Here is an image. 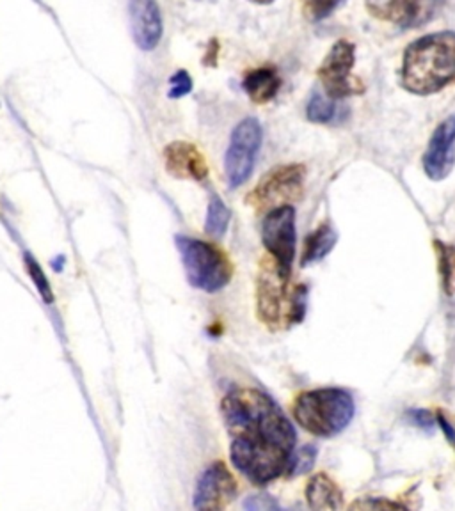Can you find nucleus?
I'll list each match as a JSON object with an SVG mask.
<instances>
[{
  "instance_id": "25",
  "label": "nucleus",
  "mask_w": 455,
  "mask_h": 511,
  "mask_svg": "<svg viewBox=\"0 0 455 511\" xmlns=\"http://www.w3.org/2000/svg\"><path fill=\"white\" fill-rule=\"evenodd\" d=\"M406 418L413 426H417L424 432H433L436 428V423H438V418H435L429 410H420V409L408 410Z\"/></svg>"
},
{
  "instance_id": "6",
  "label": "nucleus",
  "mask_w": 455,
  "mask_h": 511,
  "mask_svg": "<svg viewBox=\"0 0 455 511\" xmlns=\"http://www.w3.org/2000/svg\"><path fill=\"white\" fill-rule=\"evenodd\" d=\"M306 169L299 164L280 166L269 171L260 183L248 194V205L258 214H269L280 207H287L303 196Z\"/></svg>"
},
{
  "instance_id": "14",
  "label": "nucleus",
  "mask_w": 455,
  "mask_h": 511,
  "mask_svg": "<svg viewBox=\"0 0 455 511\" xmlns=\"http://www.w3.org/2000/svg\"><path fill=\"white\" fill-rule=\"evenodd\" d=\"M166 171L178 180L203 182L208 176V164L203 153L191 142L175 141L164 150Z\"/></svg>"
},
{
  "instance_id": "19",
  "label": "nucleus",
  "mask_w": 455,
  "mask_h": 511,
  "mask_svg": "<svg viewBox=\"0 0 455 511\" xmlns=\"http://www.w3.org/2000/svg\"><path fill=\"white\" fill-rule=\"evenodd\" d=\"M232 221V212L230 208L219 199V198H212L208 203V210H207V221H205V231L208 237L219 240L226 235L228 226Z\"/></svg>"
},
{
  "instance_id": "11",
  "label": "nucleus",
  "mask_w": 455,
  "mask_h": 511,
  "mask_svg": "<svg viewBox=\"0 0 455 511\" xmlns=\"http://www.w3.org/2000/svg\"><path fill=\"white\" fill-rule=\"evenodd\" d=\"M237 480L223 462L208 466L198 480L194 492L196 510H224L237 496Z\"/></svg>"
},
{
  "instance_id": "18",
  "label": "nucleus",
  "mask_w": 455,
  "mask_h": 511,
  "mask_svg": "<svg viewBox=\"0 0 455 511\" xmlns=\"http://www.w3.org/2000/svg\"><path fill=\"white\" fill-rule=\"evenodd\" d=\"M347 109L337 105V100L322 94L319 89L312 93V98L306 107V118L317 125H333L340 123L347 116Z\"/></svg>"
},
{
  "instance_id": "20",
  "label": "nucleus",
  "mask_w": 455,
  "mask_h": 511,
  "mask_svg": "<svg viewBox=\"0 0 455 511\" xmlns=\"http://www.w3.org/2000/svg\"><path fill=\"white\" fill-rule=\"evenodd\" d=\"M435 247L438 253V266H440L443 289L447 291V295H452L455 282V247L447 246L440 240L435 242Z\"/></svg>"
},
{
  "instance_id": "24",
  "label": "nucleus",
  "mask_w": 455,
  "mask_h": 511,
  "mask_svg": "<svg viewBox=\"0 0 455 511\" xmlns=\"http://www.w3.org/2000/svg\"><path fill=\"white\" fill-rule=\"evenodd\" d=\"M191 91H192V78L189 77V73H187L185 69L176 71V73L171 77L167 96H169L171 100H178V98H182V96H187Z\"/></svg>"
},
{
  "instance_id": "23",
  "label": "nucleus",
  "mask_w": 455,
  "mask_h": 511,
  "mask_svg": "<svg viewBox=\"0 0 455 511\" xmlns=\"http://www.w3.org/2000/svg\"><path fill=\"white\" fill-rule=\"evenodd\" d=\"M344 0H305L306 16L313 21H321L328 18L335 9H338Z\"/></svg>"
},
{
  "instance_id": "1",
  "label": "nucleus",
  "mask_w": 455,
  "mask_h": 511,
  "mask_svg": "<svg viewBox=\"0 0 455 511\" xmlns=\"http://www.w3.org/2000/svg\"><path fill=\"white\" fill-rule=\"evenodd\" d=\"M221 414L232 437V464L244 478L264 487L287 473L297 435L269 394L233 389L224 396Z\"/></svg>"
},
{
  "instance_id": "5",
  "label": "nucleus",
  "mask_w": 455,
  "mask_h": 511,
  "mask_svg": "<svg viewBox=\"0 0 455 511\" xmlns=\"http://www.w3.org/2000/svg\"><path fill=\"white\" fill-rule=\"evenodd\" d=\"M176 247L191 286L215 293L230 284L235 268L219 246L198 239L176 237Z\"/></svg>"
},
{
  "instance_id": "7",
  "label": "nucleus",
  "mask_w": 455,
  "mask_h": 511,
  "mask_svg": "<svg viewBox=\"0 0 455 511\" xmlns=\"http://www.w3.org/2000/svg\"><path fill=\"white\" fill-rule=\"evenodd\" d=\"M260 146H262V126L258 119L255 118L242 119L232 134L230 148L224 158V171L230 189H237L249 180L255 169Z\"/></svg>"
},
{
  "instance_id": "8",
  "label": "nucleus",
  "mask_w": 455,
  "mask_h": 511,
  "mask_svg": "<svg viewBox=\"0 0 455 511\" xmlns=\"http://www.w3.org/2000/svg\"><path fill=\"white\" fill-rule=\"evenodd\" d=\"M356 48L353 43L340 39L333 45L331 52L319 68V78L324 91L333 100H345L365 93L362 80L353 77V66L356 62Z\"/></svg>"
},
{
  "instance_id": "22",
  "label": "nucleus",
  "mask_w": 455,
  "mask_h": 511,
  "mask_svg": "<svg viewBox=\"0 0 455 511\" xmlns=\"http://www.w3.org/2000/svg\"><path fill=\"white\" fill-rule=\"evenodd\" d=\"M23 263H25V268H27V272H28V275H30V279H32V282H34V286L37 289V293L41 295V298L46 304H52L53 302V291L50 288V282H48L41 264L28 253H25V256H23Z\"/></svg>"
},
{
  "instance_id": "29",
  "label": "nucleus",
  "mask_w": 455,
  "mask_h": 511,
  "mask_svg": "<svg viewBox=\"0 0 455 511\" xmlns=\"http://www.w3.org/2000/svg\"><path fill=\"white\" fill-rule=\"evenodd\" d=\"M253 2H256V4H271L274 0H253Z\"/></svg>"
},
{
  "instance_id": "28",
  "label": "nucleus",
  "mask_w": 455,
  "mask_h": 511,
  "mask_svg": "<svg viewBox=\"0 0 455 511\" xmlns=\"http://www.w3.org/2000/svg\"><path fill=\"white\" fill-rule=\"evenodd\" d=\"M62 263H64V257L61 256V257H57V259L53 261V268H55L57 272H61V264H62Z\"/></svg>"
},
{
  "instance_id": "15",
  "label": "nucleus",
  "mask_w": 455,
  "mask_h": 511,
  "mask_svg": "<svg viewBox=\"0 0 455 511\" xmlns=\"http://www.w3.org/2000/svg\"><path fill=\"white\" fill-rule=\"evenodd\" d=\"M306 501L312 510H340L344 494L326 474H315L306 485Z\"/></svg>"
},
{
  "instance_id": "21",
  "label": "nucleus",
  "mask_w": 455,
  "mask_h": 511,
  "mask_svg": "<svg viewBox=\"0 0 455 511\" xmlns=\"http://www.w3.org/2000/svg\"><path fill=\"white\" fill-rule=\"evenodd\" d=\"M315 460H317V448L312 446V444L303 446L301 450H297V451L292 453L290 462H288V467H287V474H288L290 478L306 474V473H310V471L313 469Z\"/></svg>"
},
{
  "instance_id": "26",
  "label": "nucleus",
  "mask_w": 455,
  "mask_h": 511,
  "mask_svg": "<svg viewBox=\"0 0 455 511\" xmlns=\"http://www.w3.org/2000/svg\"><path fill=\"white\" fill-rule=\"evenodd\" d=\"M401 503H392L383 498H363L351 505V510H401Z\"/></svg>"
},
{
  "instance_id": "13",
  "label": "nucleus",
  "mask_w": 455,
  "mask_h": 511,
  "mask_svg": "<svg viewBox=\"0 0 455 511\" xmlns=\"http://www.w3.org/2000/svg\"><path fill=\"white\" fill-rule=\"evenodd\" d=\"M130 28L141 50L150 52L158 46L164 25L157 0H130Z\"/></svg>"
},
{
  "instance_id": "10",
  "label": "nucleus",
  "mask_w": 455,
  "mask_h": 511,
  "mask_svg": "<svg viewBox=\"0 0 455 511\" xmlns=\"http://www.w3.org/2000/svg\"><path fill=\"white\" fill-rule=\"evenodd\" d=\"M445 0H367V9L379 20L417 28L433 21L443 9Z\"/></svg>"
},
{
  "instance_id": "4",
  "label": "nucleus",
  "mask_w": 455,
  "mask_h": 511,
  "mask_svg": "<svg viewBox=\"0 0 455 511\" xmlns=\"http://www.w3.org/2000/svg\"><path fill=\"white\" fill-rule=\"evenodd\" d=\"M301 428L315 437L342 434L356 414L353 396L338 387H322L301 393L292 407Z\"/></svg>"
},
{
  "instance_id": "17",
  "label": "nucleus",
  "mask_w": 455,
  "mask_h": 511,
  "mask_svg": "<svg viewBox=\"0 0 455 511\" xmlns=\"http://www.w3.org/2000/svg\"><path fill=\"white\" fill-rule=\"evenodd\" d=\"M338 235L329 224H321L305 242V251L301 257V264L308 266L322 261L337 246Z\"/></svg>"
},
{
  "instance_id": "30",
  "label": "nucleus",
  "mask_w": 455,
  "mask_h": 511,
  "mask_svg": "<svg viewBox=\"0 0 455 511\" xmlns=\"http://www.w3.org/2000/svg\"><path fill=\"white\" fill-rule=\"evenodd\" d=\"M452 444H454V446H455V441H454V442H452Z\"/></svg>"
},
{
  "instance_id": "9",
  "label": "nucleus",
  "mask_w": 455,
  "mask_h": 511,
  "mask_svg": "<svg viewBox=\"0 0 455 511\" xmlns=\"http://www.w3.org/2000/svg\"><path fill=\"white\" fill-rule=\"evenodd\" d=\"M262 242L281 270L290 275L297 242L294 207H280L265 215L262 223Z\"/></svg>"
},
{
  "instance_id": "2",
  "label": "nucleus",
  "mask_w": 455,
  "mask_h": 511,
  "mask_svg": "<svg viewBox=\"0 0 455 511\" xmlns=\"http://www.w3.org/2000/svg\"><path fill=\"white\" fill-rule=\"evenodd\" d=\"M455 80V32H435L411 43L404 52L401 84L406 91L427 96Z\"/></svg>"
},
{
  "instance_id": "27",
  "label": "nucleus",
  "mask_w": 455,
  "mask_h": 511,
  "mask_svg": "<svg viewBox=\"0 0 455 511\" xmlns=\"http://www.w3.org/2000/svg\"><path fill=\"white\" fill-rule=\"evenodd\" d=\"M244 507L248 510H278V503L274 499H271L269 496H253L249 498Z\"/></svg>"
},
{
  "instance_id": "12",
  "label": "nucleus",
  "mask_w": 455,
  "mask_h": 511,
  "mask_svg": "<svg viewBox=\"0 0 455 511\" xmlns=\"http://www.w3.org/2000/svg\"><path fill=\"white\" fill-rule=\"evenodd\" d=\"M455 166V114L447 118L433 134L424 155V171L435 180L442 182L454 171Z\"/></svg>"
},
{
  "instance_id": "3",
  "label": "nucleus",
  "mask_w": 455,
  "mask_h": 511,
  "mask_svg": "<svg viewBox=\"0 0 455 511\" xmlns=\"http://www.w3.org/2000/svg\"><path fill=\"white\" fill-rule=\"evenodd\" d=\"M290 275L274 259L262 261L256 280V311L264 325L272 330L301 323L306 312L308 288L288 289Z\"/></svg>"
},
{
  "instance_id": "16",
  "label": "nucleus",
  "mask_w": 455,
  "mask_h": 511,
  "mask_svg": "<svg viewBox=\"0 0 455 511\" xmlns=\"http://www.w3.org/2000/svg\"><path fill=\"white\" fill-rule=\"evenodd\" d=\"M280 85H281V80L272 68L251 69L242 82V87L248 93V96L255 103H260V105L271 101L278 94Z\"/></svg>"
}]
</instances>
